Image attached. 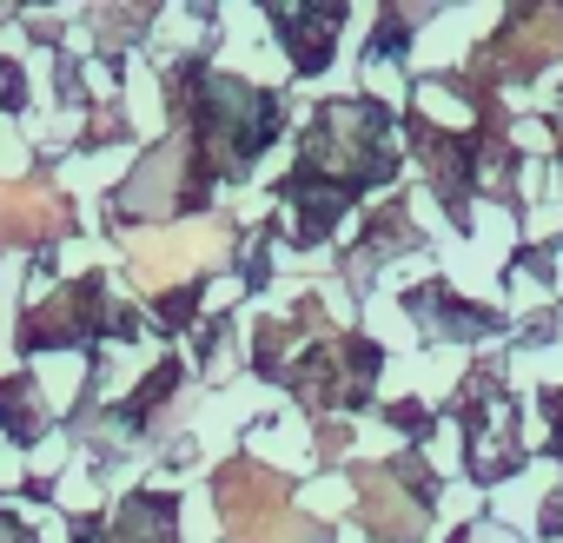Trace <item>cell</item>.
Instances as JSON below:
<instances>
[{
	"instance_id": "1",
	"label": "cell",
	"mask_w": 563,
	"mask_h": 543,
	"mask_svg": "<svg viewBox=\"0 0 563 543\" xmlns=\"http://www.w3.org/2000/svg\"><path fill=\"white\" fill-rule=\"evenodd\" d=\"M219 510L232 523V543H319V530L286 510V484L258 464H232L219 477Z\"/></svg>"
},
{
	"instance_id": "2",
	"label": "cell",
	"mask_w": 563,
	"mask_h": 543,
	"mask_svg": "<svg viewBox=\"0 0 563 543\" xmlns=\"http://www.w3.org/2000/svg\"><path fill=\"white\" fill-rule=\"evenodd\" d=\"M272 100L239 87V80H212V107H206V140H212V159L219 166H245L258 153V140L272 133Z\"/></svg>"
},
{
	"instance_id": "3",
	"label": "cell",
	"mask_w": 563,
	"mask_h": 543,
	"mask_svg": "<svg viewBox=\"0 0 563 543\" xmlns=\"http://www.w3.org/2000/svg\"><path fill=\"white\" fill-rule=\"evenodd\" d=\"M219 232L212 225H173V232H140L133 239V252H126V265H133V279L140 286H173V279H186L192 265H212L219 258Z\"/></svg>"
},
{
	"instance_id": "4",
	"label": "cell",
	"mask_w": 563,
	"mask_h": 543,
	"mask_svg": "<svg viewBox=\"0 0 563 543\" xmlns=\"http://www.w3.org/2000/svg\"><path fill=\"white\" fill-rule=\"evenodd\" d=\"M60 232V199L47 186H0V239H47Z\"/></svg>"
},
{
	"instance_id": "5",
	"label": "cell",
	"mask_w": 563,
	"mask_h": 543,
	"mask_svg": "<svg viewBox=\"0 0 563 543\" xmlns=\"http://www.w3.org/2000/svg\"><path fill=\"white\" fill-rule=\"evenodd\" d=\"M365 517H372V530H385L391 543H405V536L418 530V503H411V497H398L385 470H372V477H365Z\"/></svg>"
},
{
	"instance_id": "6",
	"label": "cell",
	"mask_w": 563,
	"mask_h": 543,
	"mask_svg": "<svg viewBox=\"0 0 563 543\" xmlns=\"http://www.w3.org/2000/svg\"><path fill=\"white\" fill-rule=\"evenodd\" d=\"M173 510L166 503H126L120 510V523L107 530V543H173Z\"/></svg>"
}]
</instances>
